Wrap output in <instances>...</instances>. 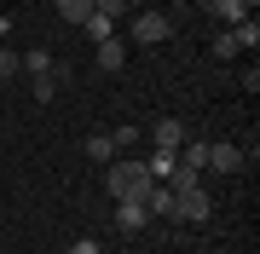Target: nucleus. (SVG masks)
<instances>
[{
  "mask_svg": "<svg viewBox=\"0 0 260 254\" xmlns=\"http://www.w3.org/2000/svg\"><path fill=\"white\" fill-rule=\"evenodd\" d=\"M243 162H249V156H243L237 144H208V168L214 173H243Z\"/></svg>",
  "mask_w": 260,
  "mask_h": 254,
  "instance_id": "nucleus-4",
  "label": "nucleus"
},
{
  "mask_svg": "<svg viewBox=\"0 0 260 254\" xmlns=\"http://www.w3.org/2000/svg\"><path fill=\"white\" fill-rule=\"evenodd\" d=\"M6 76H18V52H6V47H0V81H6Z\"/></svg>",
  "mask_w": 260,
  "mask_h": 254,
  "instance_id": "nucleus-19",
  "label": "nucleus"
},
{
  "mask_svg": "<svg viewBox=\"0 0 260 254\" xmlns=\"http://www.w3.org/2000/svg\"><path fill=\"white\" fill-rule=\"evenodd\" d=\"M168 35H174V18H168V12H133V41H145V47H162Z\"/></svg>",
  "mask_w": 260,
  "mask_h": 254,
  "instance_id": "nucleus-2",
  "label": "nucleus"
},
{
  "mask_svg": "<svg viewBox=\"0 0 260 254\" xmlns=\"http://www.w3.org/2000/svg\"><path fill=\"white\" fill-rule=\"evenodd\" d=\"M58 18L64 23H87L93 18V0H58Z\"/></svg>",
  "mask_w": 260,
  "mask_h": 254,
  "instance_id": "nucleus-15",
  "label": "nucleus"
},
{
  "mask_svg": "<svg viewBox=\"0 0 260 254\" xmlns=\"http://www.w3.org/2000/svg\"><path fill=\"white\" fill-rule=\"evenodd\" d=\"M121 64H127V47H121L116 35H110V41H99V69H110V76H116Z\"/></svg>",
  "mask_w": 260,
  "mask_h": 254,
  "instance_id": "nucleus-12",
  "label": "nucleus"
},
{
  "mask_svg": "<svg viewBox=\"0 0 260 254\" xmlns=\"http://www.w3.org/2000/svg\"><path fill=\"white\" fill-rule=\"evenodd\" d=\"M81 29H87L93 41H110V35H116V18H104V12H93V18H87Z\"/></svg>",
  "mask_w": 260,
  "mask_h": 254,
  "instance_id": "nucleus-16",
  "label": "nucleus"
},
{
  "mask_svg": "<svg viewBox=\"0 0 260 254\" xmlns=\"http://www.w3.org/2000/svg\"><path fill=\"white\" fill-rule=\"evenodd\" d=\"M174 168H179V162H174V151H150V162H145V173L156 179V185H162V179L174 173Z\"/></svg>",
  "mask_w": 260,
  "mask_h": 254,
  "instance_id": "nucleus-14",
  "label": "nucleus"
},
{
  "mask_svg": "<svg viewBox=\"0 0 260 254\" xmlns=\"http://www.w3.org/2000/svg\"><path fill=\"white\" fill-rule=\"evenodd\" d=\"M104 168H110V173H104V191H110V202H145L150 197V185H156V179H150L145 173V162H104Z\"/></svg>",
  "mask_w": 260,
  "mask_h": 254,
  "instance_id": "nucleus-1",
  "label": "nucleus"
},
{
  "mask_svg": "<svg viewBox=\"0 0 260 254\" xmlns=\"http://www.w3.org/2000/svg\"><path fill=\"white\" fill-rule=\"evenodd\" d=\"M93 12H104V18H127L133 0H93Z\"/></svg>",
  "mask_w": 260,
  "mask_h": 254,
  "instance_id": "nucleus-17",
  "label": "nucleus"
},
{
  "mask_svg": "<svg viewBox=\"0 0 260 254\" xmlns=\"http://www.w3.org/2000/svg\"><path fill=\"white\" fill-rule=\"evenodd\" d=\"M145 208H150V220H179V214H174V191H168V185H150Z\"/></svg>",
  "mask_w": 260,
  "mask_h": 254,
  "instance_id": "nucleus-9",
  "label": "nucleus"
},
{
  "mask_svg": "<svg viewBox=\"0 0 260 254\" xmlns=\"http://www.w3.org/2000/svg\"><path fill=\"white\" fill-rule=\"evenodd\" d=\"M150 133H156V151H179L185 144V122H174V116H162Z\"/></svg>",
  "mask_w": 260,
  "mask_h": 254,
  "instance_id": "nucleus-7",
  "label": "nucleus"
},
{
  "mask_svg": "<svg viewBox=\"0 0 260 254\" xmlns=\"http://www.w3.org/2000/svg\"><path fill=\"white\" fill-rule=\"evenodd\" d=\"M208 12H214V18H220L225 29H237L243 18H254V12H249V6H243V0H214V6H208Z\"/></svg>",
  "mask_w": 260,
  "mask_h": 254,
  "instance_id": "nucleus-10",
  "label": "nucleus"
},
{
  "mask_svg": "<svg viewBox=\"0 0 260 254\" xmlns=\"http://www.w3.org/2000/svg\"><path fill=\"white\" fill-rule=\"evenodd\" d=\"M116 151H121V144H116V133H93V139H87V156H93L99 168H104V162H116Z\"/></svg>",
  "mask_w": 260,
  "mask_h": 254,
  "instance_id": "nucleus-11",
  "label": "nucleus"
},
{
  "mask_svg": "<svg viewBox=\"0 0 260 254\" xmlns=\"http://www.w3.org/2000/svg\"><path fill=\"white\" fill-rule=\"evenodd\" d=\"M174 214L185 220V226H203V220L214 214V202L203 197V185H191V191H174Z\"/></svg>",
  "mask_w": 260,
  "mask_h": 254,
  "instance_id": "nucleus-3",
  "label": "nucleus"
},
{
  "mask_svg": "<svg viewBox=\"0 0 260 254\" xmlns=\"http://www.w3.org/2000/svg\"><path fill=\"white\" fill-rule=\"evenodd\" d=\"M70 254H104V248H99V243H93V237H81V243H75V248H70Z\"/></svg>",
  "mask_w": 260,
  "mask_h": 254,
  "instance_id": "nucleus-20",
  "label": "nucleus"
},
{
  "mask_svg": "<svg viewBox=\"0 0 260 254\" xmlns=\"http://www.w3.org/2000/svg\"><path fill=\"white\" fill-rule=\"evenodd\" d=\"M52 93H58V76H35V98L52 104Z\"/></svg>",
  "mask_w": 260,
  "mask_h": 254,
  "instance_id": "nucleus-18",
  "label": "nucleus"
},
{
  "mask_svg": "<svg viewBox=\"0 0 260 254\" xmlns=\"http://www.w3.org/2000/svg\"><path fill=\"white\" fill-rule=\"evenodd\" d=\"M208 6H214V0H208Z\"/></svg>",
  "mask_w": 260,
  "mask_h": 254,
  "instance_id": "nucleus-22",
  "label": "nucleus"
},
{
  "mask_svg": "<svg viewBox=\"0 0 260 254\" xmlns=\"http://www.w3.org/2000/svg\"><path fill=\"white\" fill-rule=\"evenodd\" d=\"M18 69H23L29 81H35V76H58V64H52V52H47V47H35V52H23V64H18Z\"/></svg>",
  "mask_w": 260,
  "mask_h": 254,
  "instance_id": "nucleus-8",
  "label": "nucleus"
},
{
  "mask_svg": "<svg viewBox=\"0 0 260 254\" xmlns=\"http://www.w3.org/2000/svg\"><path fill=\"white\" fill-rule=\"evenodd\" d=\"M225 35L237 41V52H254V47H260V23H254V18H243L237 29H225Z\"/></svg>",
  "mask_w": 260,
  "mask_h": 254,
  "instance_id": "nucleus-13",
  "label": "nucleus"
},
{
  "mask_svg": "<svg viewBox=\"0 0 260 254\" xmlns=\"http://www.w3.org/2000/svg\"><path fill=\"white\" fill-rule=\"evenodd\" d=\"M174 162L191 168V173H203V168H208V139H185V144L174 151Z\"/></svg>",
  "mask_w": 260,
  "mask_h": 254,
  "instance_id": "nucleus-6",
  "label": "nucleus"
},
{
  "mask_svg": "<svg viewBox=\"0 0 260 254\" xmlns=\"http://www.w3.org/2000/svg\"><path fill=\"white\" fill-rule=\"evenodd\" d=\"M6 35H12V18H0V47H6Z\"/></svg>",
  "mask_w": 260,
  "mask_h": 254,
  "instance_id": "nucleus-21",
  "label": "nucleus"
},
{
  "mask_svg": "<svg viewBox=\"0 0 260 254\" xmlns=\"http://www.w3.org/2000/svg\"><path fill=\"white\" fill-rule=\"evenodd\" d=\"M145 226H150L145 202H116V231H145Z\"/></svg>",
  "mask_w": 260,
  "mask_h": 254,
  "instance_id": "nucleus-5",
  "label": "nucleus"
}]
</instances>
